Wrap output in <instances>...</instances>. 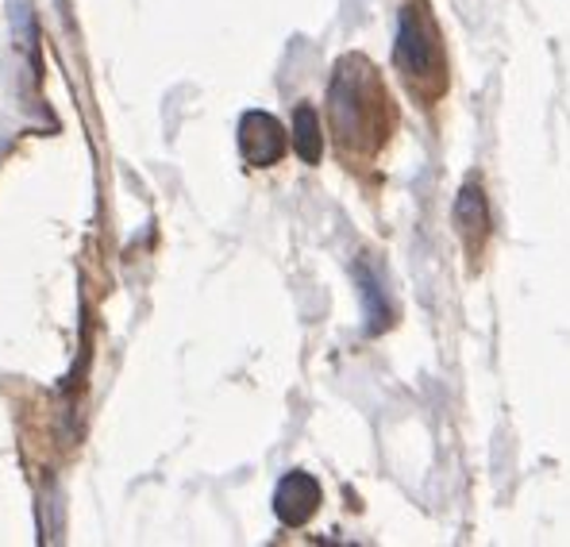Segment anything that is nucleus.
I'll list each match as a JSON object with an SVG mask.
<instances>
[{"label": "nucleus", "instance_id": "nucleus-1", "mask_svg": "<svg viewBox=\"0 0 570 547\" xmlns=\"http://www.w3.org/2000/svg\"><path fill=\"white\" fill-rule=\"evenodd\" d=\"M397 120L401 116L381 69L358 51L343 54L327 82V124L335 154L351 170H366L389 147Z\"/></svg>", "mask_w": 570, "mask_h": 547}, {"label": "nucleus", "instance_id": "nucleus-3", "mask_svg": "<svg viewBox=\"0 0 570 547\" xmlns=\"http://www.w3.org/2000/svg\"><path fill=\"white\" fill-rule=\"evenodd\" d=\"M286 147H289V136L278 116L262 112V108L244 112V120H239V154H244L247 167H255V170L278 167Z\"/></svg>", "mask_w": 570, "mask_h": 547}, {"label": "nucleus", "instance_id": "nucleus-4", "mask_svg": "<svg viewBox=\"0 0 570 547\" xmlns=\"http://www.w3.org/2000/svg\"><path fill=\"white\" fill-rule=\"evenodd\" d=\"M320 502H324L320 482L304 471H289L275 490V517L282 521L286 528H301L316 517Z\"/></svg>", "mask_w": 570, "mask_h": 547}, {"label": "nucleus", "instance_id": "nucleus-2", "mask_svg": "<svg viewBox=\"0 0 570 547\" xmlns=\"http://www.w3.org/2000/svg\"><path fill=\"white\" fill-rule=\"evenodd\" d=\"M394 66L417 105L432 108L448 97L451 89L448 43H443V28L428 0H409L401 8V15H397Z\"/></svg>", "mask_w": 570, "mask_h": 547}, {"label": "nucleus", "instance_id": "nucleus-6", "mask_svg": "<svg viewBox=\"0 0 570 547\" xmlns=\"http://www.w3.org/2000/svg\"><path fill=\"white\" fill-rule=\"evenodd\" d=\"M293 147L309 167H316L324 154V131H320V116L312 105H297L293 112Z\"/></svg>", "mask_w": 570, "mask_h": 547}, {"label": "nucleus", "instance_id": "nucleus-5", "mask_svg": "<svg viewBox=\"0 0 570 547\" xmlns=\"http://www.w3.org/2000/svg\"><path fill=\"white\" fill-rule=\"evenodd\" d=\"M455 228H459V239H463L466 255L471 262L478 267L482 255H486V244H490V205H486V193H482L478 182H466L459 190V201H455Z\"/></svg>", "mask_w": 570, "mask_h": 547}, {"label": "nucleus", "instance_id": "nucleus-7", "mask_svg": "<svg viewBox=\"0 0 570 547\" xmlns=\"http://www.w3.org/2000/svg\"><path fill=\"white\" fill-rule=\"evenodd\" d=\"M8 20H12V39L23 54L35 51V8L31 0H8Z\"/></svg>", "mask_w": 570, "mask_h": 547}, {"label": "nucleus", "instance_id": "nucleus-8", "mask_svg": "<svg viewBox=\"0 0 570 547\" xmlns=\"http://www.w3.org/2000/svg\"><path fill=\"white\" fill-rule=\"evenodd\" d=\"M358 286H363V301H366V332L378 335L381 328H389V309L381 304V289L363 267H358Z\"/></svg>", "mask_w": 570, "mask_h": 547}]
</instances>
